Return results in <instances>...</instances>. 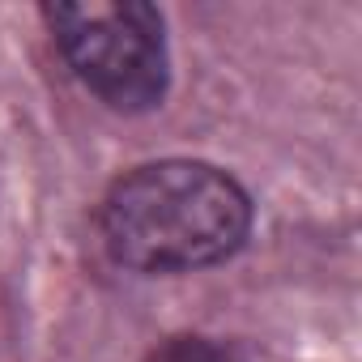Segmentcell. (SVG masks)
<instances>
[{
  "instance_id": "1",
  "label": "cell",
  "mask_w": 362,
  "mask_h": 362,
  "mask_svg": "<svg viewBox=\"0 0 362 362\" xmlns=\"http://www.w3.org/2000/svg\"><path fill=\"white\" fill-rule=\"evenodd\" d=\"M252 235V197L235 175L197 158H162L115 179L103 243L136 273H188L230 260Z\"/></svg>"
},
{
  "instance_id": "2",
  "label": "cell",
  "mask_w": 362,
  "mask_h": 362,
  "mask_svg": "<svg viewBox=\"0 0 362 362\" xmlns=\"http://www.w3.org/2000/svg\"><path fill=\"white\" fill-rule=\"evenodd\" d=\"M69 69L111 111H149L170 81L162 13L141 0H86V5H43Z\"/></svg>"
},
{
  "instance_id": "3",
  "label": "cell",
  "mask_w": 362,
  "mask_h": 362,
  "mask_svg": "<svg viewBox=\"0 0 362 362\" xmlns=\"http://www.w3.org/2000/svg\"><path fill=\"white\" fill-rule=\"evenodd\" d=\"M149 362H243V358L209 337H166L149 354Z\"/></svg>"
}]
</instances>
